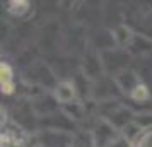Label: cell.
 I'll use <instances>...</instances> for the list:
<instances>
[{"mask_svg": "<svg viewBox=\"0 0 152 147\" xmlns=\"http://www.w3.org/2000/svg\"><path fill=\"white\" fill-rule=\"evenodd\" d=\"M118 135H120V132H118L116 128L111 125L108 120L101 118L97 127L91 133V139H92L94 147H108Z\"/></svg>", "mask_w": 152, "mask_h": 147, "instance_id": "6da1fadb", "label": "cell"}, {"mask_svg": "<svg viewBox=\"0 0 152 147\" xmlns=\"http://www.w3.org/2000/svg\"><path fill=\"white\" fill-rule=\"evenodd\" d=\"M53 98L58 105H72L77 101V86L74 80H60L53 87Z\"/></svg>", "mask_w": 152, "mask_h": 147, "instance_id": "7a4b0ae2", "label": "cell"}, {"mask_svg": "<svg viewBox=\"0 0 152 147\" xmlns=\"http://www.w3.org/2000/svg\"><path fill=\"white\" fill-rule=\"evenodd\" d=\"M113 80H115L116 87L120 89V92H123L126 96H130V92L142 82L140 80V75H138L137 72H133L132 69H128V67L123 70H120L118 74H115L113 75Z\"/></svg>", "mask_w": 152, "mask_h": 147, "instance_id": "3957f363", "label": "cell"}, {"mask_svg": "<svg viewBox=\"0 0 152 147\" xmlns=\"http://www.w3.org/2000/svg\"><path fill=\"white\" fill-rule=\"evenodd\" d=\"M111 38L118 48H130L132 43L137 38V33L128 24H118L111 29Z\"/></svg>", "mask_w": 152, "mask_h": 147, "instance_id": "277c9868", "label": "cell"}, {"mask_svg": "<svg viewBox=\"0 0 152 147\" xmlns=\"http://www.w3.org/2000/svg\"><path fill=\"white\" fill-rule=\"evenodd\" d=\"M0 147H28L24 133H15L12 130H4L0 137Z\"/></svg>", "mask_w": 152, "mask_h": 147, "instance_id": "5b68a950", "label": "cell"}, {"mask_svg": "<svg viewBox=\"0 0 152 147\" xmlns=\"http://www.w3.org/2000/svg\"><path fill=\"white\" fill-rule=\"evenodd\" d=\"M5 9L14 17H24L31 10V2L29 0H9Z\"/></svg>", "mask_w": 152, "mask_h": 147, "instance_id": "8992f818", "label": "cell"}, {"mask_svg": "<svg viewBox=\"0 0 152 147\" xmlns=\"http://www.w3.org/2000/svg\"><path fill=\"white\" fill-rule=\"evenodd\" d=\"M128 98H130L132 101H135V103H145V101L151 99V89H149V86L145 84V82H140V84L130 92Z\"/></svg>", "mask_w": 152, "mask_h": 147, "instance_id": "52a82bcc", "label": "cell"}, {"mask_svg": "<svg viewBox=\"0 0 152 147\" xmlns=\"http://www.w3.org/2000/svg\"><path fill=\"white\" fill-rule=\"evenodd\" d=\"M14 82V69L9 62H0V84Z\"/></svg>", "mask_w": 152, "mask_h": 147, "instance_id": "ba28073f", "label": "cell"}, {"mask_svg": "<svg viewBox=\"0 0 152 147\" xmlns=\"http://www.w3.org/2000/svg\"><path fill=\"white\" fill-rule=\"evenodd\" d=\"M132 147H152V127L144 128V132L138 135V139L132 144Z\"/></svg>", "mask_w": 152, "mask_h": 147, "instance_id": "9c48e42d", "label": "cell"}, {"mask_svg": "<svg viewBox=\"0 0 152 147\" xmlns=\"http://www.w3.org/2000/svg\"><path fill=\"white\" fill-rule=\"evenodd\" d=\"M108 147H132V142H128V140H126L123 135L120 133V135H118L116 139L113 140Z\"/></svg>", "mask_w": 152, "mask_h": 147, "instance_id": "30bf717a", "label": "cell"}, {"mask_svg": "<svg viewBox=\"0 0 152 147\" xmlns=\"http://www.w3.org/2000/svg\"><path fill=\"white\" fill-rule=\"evenodd\" d=\"M0 91L4 96H12L15 92V82H9V84H0Z\"/></svg>", "mask_w": 152, "mask_h": 147, "instance_id": "8fae6325", "label": "cell"}, {"mask_svg": "<svg viewBox=\"0 0 152 147\" xmlns=\"http://www.w3.org/2000/svg\"><path fill=\"white\" fill-rule=\"evenodd\" d=\"M0 113H2V130H4V127H7V121H9V115H7V110L2 106V110H0Z\"/></svg>", "mask_w": 152, "mask_h": 147, "instance_id": "7c38bea8", "label": "cell"}]
</instances>
